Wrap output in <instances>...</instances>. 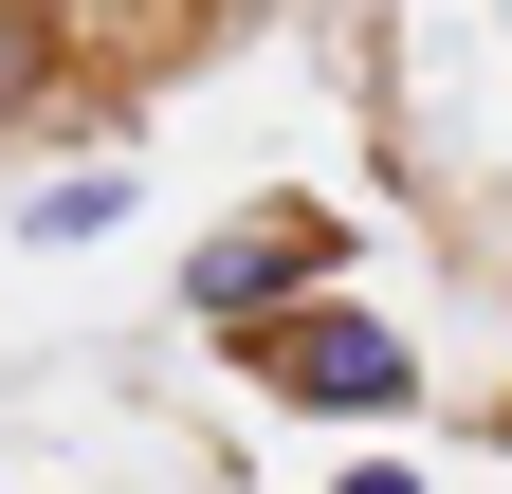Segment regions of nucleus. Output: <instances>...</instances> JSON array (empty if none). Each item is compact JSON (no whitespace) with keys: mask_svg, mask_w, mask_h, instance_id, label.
Returning a JSON list of instances; mask_svg holds the SVG:
<instances>
[{"mask_svg":"<svg viewBox=\"0 0 512 494\" xmlns=\"http://www.w3.org/2000/svg\"><path fill=\"white\" fill-rule=\"evenodd\" d=\"M330 293H348V220H330V202H256L238 238H202V257H183V312H202V348H256V330L330 312Z\"/></svg>","mask_w":512,"mask_h":494,"instance_id":"nucleus-1","label":"nucleus"},{"mask_svg":"<svg viewBox=\"0 0 512 494\" xmlns=\"http://www.w3.org/2000/svg\"><path fill=\"white\" fill-rule=\"evenodd\" d=\"M238 366H256L293 421H403V403H421V348L384 330L366 293H330V312H293V330H256Z\"/></svg>","mask_w":512,"mask_h":494,"instance_id":"nucleus-2","label":"nucleus"},{"mask_svg":"<svg viewBox=\"0 0 512 494\" xmlns=\"http://www.w3.org/2000/svg\"><path fill=\"white\" fill-rule=\"evenodd\" d=\"M55 74H74V19L55 0H0V110H37Z\"/></svg>","mask_w":512,"mask_h":494,"instance_id":"nucleus-3","label":"nucleus"},{"mask_svg":"<svg viewBox=\"0 0 512 494\" xmlns=\"http://www.w3.org/2000/svg\"><path fill=\"white\" fill-rule=\"evenodd\" d=\"M110 220H128V165H74V183L19 202V238H110Z\"/></svg>","mask_w":512,"mask_h":494,"instance_id":"nucleus-4","label":"nucleus"},{"mask_svg":"<svg viewBox=\"0 0 512 494\" xmlns=\"http://www.w3.org/2000/svg\"><path fill=\"white\" fill-rule=\"evenodd\" d=\"M330 494H421V476H403V458H348V476H330Z\"/></svg>","mask_w":512,"mask_h":494,"instance_id":"nucleus-5","label":"nucleus"}]
</instances>
